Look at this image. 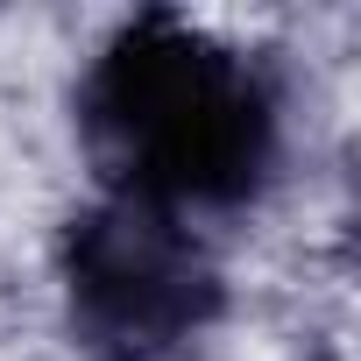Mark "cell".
Wrapping results in <instances>:
<instances>
[{
    "label": "cell",
    "instance_id": "cell-1",
    "mask_svg": "<svg viewBox=\"0 0 361 361\" xmlns=\"http://www.w3.org/2000/svg\"><path fill=\"white\" fill-rule=\"evenodd\" d=\"M78 128L114 199L185 220V206L227 213L269 185L283 149V99L262 57L149 8L92 57L78 85Z\"/></svg>",
    "mask_w": 361,
    "mask_h": 361
},
{
    "label": "cell",
    "instance_id": "cell-2",
    "mask_svg": "<svg viewBox=\"0 0 361 361\" xmlns=\"http://www.w3.org/2000/svg\"><path fill=\"white\" fill-rule=\"evenodd\" d=\"M64 283H71L78 326L135 354L185 340L220 312V269L199 248V234L177 213H156L135 199H106L85 220H71Z\"/></svg>",
    "mask_w": 361,
    "mask_h": 361
}]
</instances>
